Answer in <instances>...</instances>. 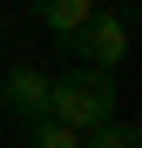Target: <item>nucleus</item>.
<instances>
[{"instance_id":"nucleus-1","label":"nucleus","mask_w":142,"mask_h":148,"mask_svg":"<svg viewBox=\"0 0 142 148\" xmlns=\"http://www.w3.org/2000/svg\"><path fill=\"white\" fill-rule=\"evenodd\" d=\"M115 101H122V88H115V67H75V74H61V81H47V114H61L68 128H88V121H102L115 114Z\"/></svg>"},{"instance_id":"nucleus-2","label":"nucleus","mask_w":142,"mask_h":148,"mask_svg":"<svg viewBox=\"0 0 142 148\" xmlns=\"http://www.w3.org/2000/svg\"><path fill=\"white\" fill-rule=\"evenodd\" d=\"M129 7H88L75 27L61 34V47L75 61H88V67H122V54H129Z\"/></svg>"},{"instance_id":"nucleus-3","label":"nucleus","mask_w":142,"mask_h":148,"mask_svg":"<svg viewBox=\"0 0 142 148\" xmlns=\"http://www.w3.org/2000/svg\"><path fill=\"white\" fill-rule=\"evenodd\" d=\"M0 108L20 114V121L41 114V108H47V74H41V67H14L7 81H0Z\"/></svg>"},{"instance_id":"nucleus-4","label":"nucleus","mask_w":142,"mask_h":148,"mask_svg":"<svg viewBox=\"0 0 142 148\" xmlns=\"http://www.w3.org/2000/svg\"><path fill=\"white\" fill-rule=\"evenodd\" d=\"M81 141H88V148H135V141H142V128H135V121L102 114V121H88V128H81Z\"/></svg>"},{"instance_id":"nucleus-5","label":"nucleus","mask_w":142,"mask_h":148,"mask_svg":"<svg viewBox=\"0 0 142 148\" xmlns=\"http://www.w3.org/2000/svg\"><path fill=\"white\" fill-rule=\"evenodd\" d=\"M27 141H34V148H75L81 135L68 128L61 114H47V108H41V114H27Z\"/></svg>"},{"instance_id":"nucleus-6","label":"nucleus","mask_w":142,"mask_h":148,"mask_svg":"<svg viewBox=\"0 0 142 148\" xmlns=\"http://www.w3.org/2000/svg\"><path fill=\"white\" fill-rule=\"evenodd\" d=\"M88 7H95V0H34V20H41L47 34H68V27H75Z\"/></svg>"}]
</instances>
